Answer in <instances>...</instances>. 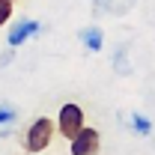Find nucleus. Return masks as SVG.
Here are the masks:
<instances>
[{"instance_id": "obj_1", "label": "nucleus", "mask_w": 155, "mask_h": 155, "mask_svg": "<svg viewBox=\"0 0 155 155\" xmlns=\"http://www.w3.org/2000/svg\"><path fill=\"white\" fill-rule=\"evenodd\" d=\"M57 134V125L51 116H36L30 125H27V134H24V152H45L51 146V140Z\"/></svg>"}, {"instance_id": "obj_2", "label": "nucleus", "mask_w": 155, "mask_h": 155, "mask_svg": "<svg viewBox=\"0 0 155 155\" xmlns=\"http://www.w3.org/2000/svg\"><path fill=\"white\" fill-rule=\"evenodd\" d=\"M84 125H87V122H84V107H81V104L69 101V104L60 107V114H57V131L66 137V140H72Z\"/></svg>"}, {"instance_id": "obj_3", "label": "nucleus", "mask_w": 155, "mask_h": 155, "mask_svg": "<svg viewBox=\"0 0 155 155\" xmlns=\"http://www.w3.org/2000/svg\"><path fill=\"white\" fill-rule=\"evenodd\" d=\"M69 152L72 155H96V152H101V134H98L96 128L84 125V128L69 140Z\"/></svg>"}, {"instance_id": "obj_4", "label": "nucleus", "mask_w": 155, "mask_h": 155, "mask_svg": "<svg viewBox=\"0 0 155 155\" xmlns=\"http://www.w3.org/2000/svg\"><path fill=\"white\" fill-rule=\"evenodd\" d=\"M42 30V24H39L36 18H24V21H18V24H12L9 27V36H6V42L12 45V48H21L27 39H33Z\"/></svg>"}, {"instance_id": "obj_5", "label": "nucleus", "mask_w": 155, "mask_h": 155, "mask_svg": "<svg viewBox=\"0 0 155 155\" xmlns=\"http://www.w3.org/2000/svg\"><path fill=\"white\" fill-rule=\"evenodd\" d=\"M78 39L84 42V48H87L90 54H98V51L104 48V33H101V27H98V24H90V27L78 30Z\"/></svg>"}, {"instance_id": "obj_6", "label": "nucleus", "mask_w": 155, "mask_h": 155, "mask_svg": "<svg viewBox=\"0 0 155 155\" xmlns=\"http://www.w3.org/2000/svg\"><path fill=\"white\" fill-rule=\"evenodd\" d=\"M114 72L116 75H131V63H128V45H119L114 54Z\"/></svg>"}, {"instance_id": "obj_7", "label": "nucleus", "mask_w": 155, "mask_h": 155, "mask_svg": "<svg viewBox=\"0 0 155 155\" xmlns=\"http://www.w3.org/2000/svg\"><path fill=\"white\" fill-rule=\"evenodd\" d=\"M128 125H131V131L140 134V137L152 134V122H149V116H143V114H131L128 116Z\"/></svg>"}, {"instance_id": "obj_8", "label": "nucleus", "mask_w": 155, "mask_h": 155, "mask_svg": "<svg viewBox=\"0 0 155 155\" xmlns=\"http://www.w3.org/2000/svg\"><path fill=\"white\" fill-rule=\"evenodd\" d=\"M18 119V107L9 101H0V125H12Z\"/></svg>"}, {"instance_id": "obj_9", "label": "nucleus", "mask_w": 155, "mask_h": 155, "mask_svg": "<svg viewBox=\"0 0 155 155\" xmlns=\"http://www.w3.org/2000/svg\"><path fill=\"white\" fill-rule=\"evenodd\" d=\"M12 12H15V0H0V27L12 21Z\"/></svg>"}, {"instance_id": "obj_10", "label": "nucleus", "mask_w": 155, "mask_h": 155, "mask_svg": "<svg viewBox=\"0 0 155 155\" xmlns=\"http://www.w3.org/2000/svg\"><path fill=\"white\" fill-rule=\"evenodd\" d=\"M12 60H15V48H12V45H9V48H6V51H3V54H0V69H6V66H9V63H12Z\"/></svg>"}, {"instance_id": "obj_11", "label": "nucleus", "mask_w": 155, "mask_h": 155, "mask_svg": "<svg viewBox=\"0 0 155 155\" xmlns=\"http://www.w3.org/2000/svg\"><path fill=\"white\" fill-rule=\"evenodd\" d=\"M104 9H110V0H96L93 3V12H104Z\"/></svg>"}, {"instance_id": "obj_12", "label": "nucleus", "mask_w": 155, "mask_h": 155, "mask_svg": "<svg viewBox=\"0 0 155 155\" xmlns=\"http://www.w3.org/2000/svg\"><path fill=\"white\" fill-rule=\"evenodd\" d=\"M9 134V125H0V137H6Z\"/></svg>"}]
</instances>
